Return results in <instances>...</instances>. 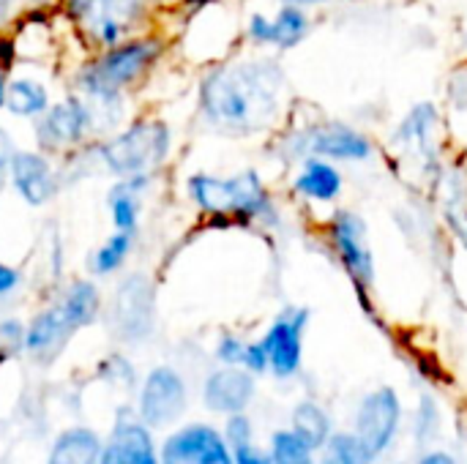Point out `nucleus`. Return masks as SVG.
I'll return each mask as SVG.
<instances>
[{
    "label": "nucleus",
    "instance_id": "1",
    "mask_svg": "<svg viewBox=\"0 0 467 464\" xmlns=\"http://www.w3.org/2000/svg\"><path fill=\"white\" fill-rule=\"evenodd\" d=\"M290 79L274 55H227L197 82L200 123L230 139L274 134L290 118Z\"/></svg>",
    "mask_w": 467,
    "mask_h": 464
},
{
    "label": "nucleus",
    "instance_id": "2",
    "mask_svg": "<svg viewBox=\"0 0 467 464\" xmlns=\"http://www.w3.org/2000/svg\"><path fill=\"white\" fill-rule=\"evenodd\" d=\"M170 52V36L159 27L134 33L115 46L88 52L71 71L68 85L90 101L101 137L120 129L131 115V96L153 77Z\"/></svg>",
    "mask_w": 467,
    "mask_h": 464
},
{
    "label": "nucleus",
    "instance_id": "3",
    "mask_svg": "<svg viewBox=\"0 0 467 464\" xmlns=\"http://www.w3.org/2000/svg\"><path fill=\"white\" fill-rule=\"evenodd\" d=\"M189 205L208 222L279 232L285 227V211L268 180L257 167H244L230 175L197 170L183 180Z\"/></svg>",
    "mask_w": 467,
    "mask_h": 464
},
{
    "label": "nucleus",
    "instance_id": "4",
    "mask_svg": "<svg viewBox=\"0 0 467 464\" xmlns=\"http://www.w3.org/2000/svg\"><path fill=\"white\" fill-rule=\"evenodd\" d=\"M268 156L285 170L296 167L309 156L328 159L342 167H367L380 159V145L367 129L350 120L326 115L296 120L290 115L285 126L271 134Z\"/></svg>",
    "mask_w": 467,
    "mask_h": 464
},
{
    "label": "nucleus",
    "instance_id": "5",
    "mask_svg": "<svg viewBox=\"0 0 467 464\" xmlns=\"http://www.w3.org/2000/svg\"><path fill=\"white\" fill-rule=\"evenodd\" d=\"M175 131L161 115H134L120 129L96 139V159L104 175L129 178L140 172L161 175L172 161Z\"/></svg>",
    "mask_w": 467,
    "mask_h": 464
},
{
    "label": "nucleus",
    "instance_id": "6",
    "mask_svg": "<svg viewBox=\"0 0 467 464\" xmlns=\"http://www.w3.org/2000/svg\"><path fill=\"white\" fill-rule=\"evenodd\" d=\"M389 145L397 161L416 167L419 186L430 191V186L438 180L441 170L449 161V137H446L443 109L430 98L416 101L394 123L389 134Z\"/></svg>",
    "mask_w": 467,
    "mask_h": 464
},
{
    "label": "nucleus",
    "instance_id": "7",
    "mask_svg": "<svg viewBox=\"0 0 467 464\" xmlns=\"http://www.w3.org/2000/svg\"><path fill=\"white\" fill-rule=\"evenodd\" d=\"M320 235H323V246L328 249V254L337 260V265L345 271L353 290L358 293V301L367 306V312H372L369 298L378 284V260H375L367 216L358 213L356 208L337 205L323 219Z\"/></svg>",
    "mask_w": 467,
    "mask_h": 464
},
{
    "label": "nucleus",
    "instance_id": "8",
    "mask_svg": "<svg viewBox=\"0 0 467 464\" xmlns=\"http://www.w3.org/2000/svg\"><path fill=\"white\" fill-rule=\"evenodd\" d=\"M30 126H33V148H38L52 159H63L101 137L96 109L90 107L88 98H82L74 90L55 98L47 107V112L36 118Z\"/></svg>",
    "mask_w": 467,
    "mask_h": 464
},
{
    "label": "nucleus",
    "instance_id": "9",
    "mask_svg": "<svg viewBox=\"0 0 467 464\" xmlns=\"http://www.w3.org/2000/svg\"><path fill=\"white\" fill-rule=\"evenodd\" d=\"M402 424L405 405L400 391L391 386H378L358 399L350 435L356 438L367 462L372 464L394 449L397 438L402 435Z\"/></svg>",
    "mask_w": 467,
    "mask_h": 464
},
{
    "label": "nucleus",
    "instance_id": "10",
    "mask_svg": "<svg viewBox=\"0 0 467 464\" xmlns=\"http://www.w3.org/2000/svg\"><path fill=\"white\" fill-rule=\"evenodd\" d=\"M107 323L120 342H145L156 325V284L145 273H126L107 306Z\"/></svg>",
    "mask_w": 467,
    "mask_h": 464
},
{
    "label": "nucleus",
    "instance_id": "11",
    "mask_svg": "<svg viewBox=\"0 0 467 464\" xmlns=\"http://www.w3.org/2000/svg\"><path fill=\"white\" fill-rule=\"evenodd\" d=\"M312 323L309 306H285L260 336L268 353V375L276 380H293L304 369V339Z\"/></svg>",
    "mask_w": 467,
    "mask_h": 464
},
{
    "label": "nucleus",
    "instance_id": "12",
    "mask_svg": "<svg viewBox=\"0 0 467 464\" xmlns=\"http://www.w3.org/2000/svg\"><path fill=\"white\" fill-rule=\"evenodd\" d=\"M189 405V388L183 375L175 366H153L140 383L137 397V418L153 432L172 427Z\"/></svg>",
    "mask_w": 467,
    "mask_h": 464
},
{
    "label": "nucleus",
    "instance_id": "13",
    "mask_svg": "<svg viewBox=\"0 0 467 464\" xmlns=\"http://www.w3.org/2000/svg\"><path fill=\"white\" fill-rule=\"evenodd\" d=\"M8 189L27 208L52 205L66 191L57 159L41 153L38 148H16L8 170Z\"/></svg>",
    "mask_w": 467,
    "mask_h": 464
},
{
    "label": "nucleus",
    "instance_id": "14",
    "mask_svg": "<svg viewBox=\"0 0 467 464\" xmlns=\"http://www.w3.org/2000/svg\"><path fill=\"white\" fill-rule=\"evenodd\" d=\"M348 189V175L345 167L328 159L309 156L290 167L287 175V191L296 202L306 208H328L334 211Z\"/></svg>",
    "mask_w": 467,
    "mask_h": 464
},
{
    "label": "nucleus",
    "instance_id": "15",
    "mask_svg": "<svg viewBox=\"0 0 467 464\" xmlns=\"http://www.w3.org/2000/svg\"><path fill=\"white\" fill-rule=\"evenodd\" d=\"M446 235L467 252V167L462 159L446 161L438 180L430 186Z\"/></svg>",
    "mask_w": 467,
    "mask_h": 464
},
{
    "label": "nucleus",
    "instance_id": "16",
    "mask_svg": "<svg viewBox=\"0 0 467 464\" xmlns=\"http://www.w3.org/2000/svg\"><path fill=\"white\" fill-rule=\"evenodd\" d=\"M257 397V377L244 366H216L202 380V405L219 416L246 413Z\"/></svg>",
    "mask_w": 467,
    "mask_h": 464
},
{
    "label": "nucleus",
    "instance_id": "17",
    "mask_svg": "<svg viewBox=\"0 0 467 464\" xmlns=\"http://www.w3.org/2000/svg\"><path fill=\"white\" fill-rule=\"evenodd\" d=\"M156 178L159 175H150V172H140V175H129V178H112L107 197H104L112 230L140 235L142 213H145V197L153 191Z\"/></svg>",
    "mask_w": 467,
    "mask_h": 464
},
{
    "label": "nucleus",
    "instance_id": "18",
    "mask_svg": "<svg viewBox=\"0 0 467 464\" xmlns=\"http://www.w3.org/2000/svg\"><path fill=\"white\" fill-rule=\"evenodd\" d=\"M99 464H161L150 429L131 416H120L101 449Z\"/></svg>",
    "mask_w": 467,
    "mask_h": 464
},
{
    "label": "nucleus",
    "instance_id": "19",
    "mask_svg": "<svg viewBox=\"0 0 467 464\" xmlns=\"http://www.w3.org/2000/svg\"><path fill=\"white\" fill-rule=\"evenodd\" d=\"M74 336L71 325L66 323L63 312L52 301L49 306L38 309L27 323H25V356H30L38 364H49L63 353L68 339Z\"/></svg>",
    "mask_w": 467,
    "mask_h": 464
},
{
    "label": "nucleus",
    "instance_id": "20",
    "mask_svg": "<svg viewBox=\"0 0 467 464\" xmlns=\"http://www.w3.org/2000/svg\"><path fill=\"white\" fill-rule=\"evenodd\" d=\"M55 304L63 312V317L74 334L96 325L104 314V293L99 287V279H93V276H79V279L66 282L60 287Z\"/></svg>",
    "mask_w": 467,
    "mask_h": 464
},
{
    "label": "nucleus",
    "instance_id": "21",
    "mask_svg": "<svg viewBox=\"0 0 467 464\" xmlns=\"http://www.w3.org/2000/svg\"><path fill=\"white\" fill-rule=\"evenodd\" d=\"M222 440V432L211 424H189L164 438L159 449L161 464H197L200 457Z\"/></svg>",
    "mask_w": 467,
    "mask_h": 464
},
{
    "label": "nucleus",
    "instance_id": "22",
    "mask_svg": "<svg viewBox=\"0 0 467 464\" xmlns=\"http://www.w3.org/2000/svg\"><path fill=\"white\" fill-rule=\"evenodd\" d=\"M55 101L49 82L33 74H11L8 82V98H5V115L14 120H27L33 123L47 112V107Z\"/></svg>",
    "mask_w": 467,
    "mask_h": 464
},
{
    "label": "nucleus",
    "instance_id": "23",
    "mask_svg": "<svg viewBox=\"0 0 467 464\" xmlns=\"http://www.w3.org/2000/svg\"><path fill=\"white\" fill-rule=\"evenodd\" d=\"M140 246V235L137 232H120L112 230L88 257V273L93 279H112L118 273L126 271L131 254Z\"/></svg>",
    "mask_w": 467,
    "mask_h": 464
},
{
    "label": "nucleus",
    "instance_id": "24",
    "mask_svg": "<svg viewBox=\"0 0 467 464\" xmlns=\"http://www.w3.org/2000/svg\"><path fill=\"white\" fill-rule=\"evenodd\" d=\"M101 449L104 443L90 427H68L52 440L47 464H99Z\"/></svg>",
    "mask_w": 467,
    "mask_h": 464
},
{
    "label": "nucleus",
    "instance_id": "25",
    "mask_svg": "<svg viewBox=\"0 0 467 464\" xmlns=\"http://www.w3.org/2000/svg\"><path fill=\"white\" fill-rule=\"evenodd\" d=\"M312 30H315L312 11L276 3V11L271 14V49L293 52L312 36Z\"/></svg>",
    "mask_w": 467,
    "mask_h": 464
},
{
    "label": "nucleus",
    "instance_id": "26",
    "mask_svg": "<svg viewBox=\"0 0 467 464\" xmlns=\"http://www.w3.org/2000/svg\"><path fill=\"white\" fill-rule=\"evenodd\" d=\"M290 429L306 443V446H312L317 454H320V449L334 438V421H331V413L320 405V402H315V399H304V402H298L296 407H293V413H290Z\"/></svg>",
    "mask_w": 467,
    "mask_h": 464
},
{
    "label": "nucleus",
    "instance_id": "27",
    "mask_svg": "<svg viewBox=\"0 0 467 464\" xmlns=\"http://www.w3.org/2000/svg\"><path fill=\"white\" fill-rule=\"evenodd\" d=\"M268 462L271 464H317V451L306 446L290 427L276 429L268 443Z\"/></svg>",
    "mask_w": 467,
    "mask_h": 464
},
{
    "label": "nucleus",
    "instance_id": "28",
    "mask_svg": "<svg viewBox=\"0 0 467 464\" xmlns=\"http://www.w3.org/2000/svg\"><path fill=\"white\" fill-rule=\"evenodd\" d=\"M441 424H443V413H441L438 399L432 394H421L419 405H416V413H413V440L427 449L430 443L438 440Z\"/></svg>",
    "mask_w": 467,
    "mask_h": 464
},
{
    "label": "nucleus",
    "instance_id": "29",
    "mask_svg": "<svg viewBox=\"0 0 467 464\" xmlns=\"http://www.w3.org/2000/svg\"><path fill=\"white\" fill-rule=\"evenodd\" d=\"M317 464H369L361 454L356 438L350 432H334V438L320 449Z\"/></svg>",
    "mask_w": 467,
    "mask_h": 464
},
{
    "label": "nucleus",
    "instance_id": "30",
    "mask_svg": "<svg viewBox=\"0 0 467 464\" xmlns=\"http://www.w3.org/2000/svg\"><path fill=\"white\" fill-rule=\"evenodd\" d=\"M222 438H224V443H227L233 451L246 449V446H254V427H252L249 416H246V413L227 416L224 429H222Z\"/></svg>",
    "mask_w": 467,
    "mask_h": 464
},
{
    "label": "nucleus",
    "instance_id": "31",
    "mask_svg": "<svg viewBox=\"0 0 467 464\" xmlns=\"http://www.w3.org/2000/svg\"><path fill=\"white\" fill-rule=\"evenodd\" d=\"M244 353H246V339L227 331L216 339V347H213V358L219 366H241L244 364Z\"/></svg>",
    "mask_w": 467,
    "mask_h": 464
},
{
    "label": "nucleus",
    "instance_id": "32",
    "mask_svg": "<svg viewBox=\"0 0 467 464\" xmlns=\"http://www.w3.org/2000/svg\"><path fill=\"white\" fill-rule=\"evenodd\" d=\"M25 350V323L19 317L0 320V356L8 361Z\"/></svg>",
    "mask_w": 467,
    "mask_h": 464
},
{
    "label": "nucleus",
    "instance_id": "33",
    "mask_svg": "<svg viewBox=\"0 0 467 464\" xmlns=\"http://www.w3.org/2000/svg\"><path fill=\"white\" fill-rule=\"evenodd\" d=\"M241 366H244L246 372H252L254 377L268 375V353H265V347H263L260 339L246 342V353H244V364H241Z\"/></svg>",
    "mask_w": 467,
    "mask_h": 464
},
{
    "label": "nucleus",
    "instance_id": "34",
    "mask_svg": "<svg viewBox=\"0 0 467 464\" xmlns=\"http://www.w3.org/2000/svg\"><path fill=\"white\" fill-rule=\"evenodd\" d=\"M16 142L11 137V131L5 126H0V194L8 189V170H11V159L16 153Z\"/></svg>",
    "mask_w": 467,
    "mask_h": 464
},
{
    "label": "nucleus",
    "instance_id": "35",
    "mask_svg": "<svg viewBox=\"0 0 467 464\" xmlns=\"http://www.w3.org/2000/svg\"><path fill=\"white\" fill-rule=\"evenodd\" d=\"M446 101L454 112H467V71H457L446 82Z\"/></svg>",
    "mask_w": 467,
    "mask_h": 464
},
{
    "label": "nucleus",
    "instance_id": "36",
    "mask_svg": "<svg viewBox=\"0 0 467 464\" xmlns=\"http://www.w3.org/2000/svg\"><path fill=\"white\" fill-rule=\"evenodd\" d=\"M60 3V11L66 14L68 25H79L88 14H93L99 5H104L107 0H57Z\"/></svg>",
    "mask_w": 467,
    "mask_h": 464
},
{
    "label": "nucleus",
    "instance_id": "37",
    "mask_svg": "<svg viewBox=\"0 0 467 464\" xmlns=\"http://www.w3.org/2000/svg\"><path fill=\"white\" fill-rule=\"evenodd\" d=\"M22 284H25L22 271H19L16 265L5 263V260H0V301L16 295V293L22 290Z\"/></svg>",
    "mask_w": 467,
    "mask_h": 464
},
{
    "label": "nucleus",
    "instance_id": "38",
    "mask_svg": "<svg viewBox=\"0 0 467 464\" xmlns=\"http://www.w3.org/2000/svg\"><path fill=\"white\" fill-rule=\"evenodd\" d=\"M197 464H235V454H233V449L224 443V438H222L216 446H211V449L200 457V462Z\"/></svg>",
    "mask_w": 467,
    "mask_h": 464
},
{
    "label": "nucleus",
    "instance_id": "39",
    "mask_svg": "<svg viewBox=\"0 0 467 464\" xmlns=\"http://www.w3.org/2000/svg\"><path fill=\"white\" fill-rule=\"evenodd\" d=\"M22 8H25L22 0H0V33L8 30L16 22V16L22 14Z\"/></svg>",
    "mask_w": 467,
    "mask_h": 464
},
{
    "label": "nucleus",
    "instance_id": "40",
    "mask_svg": "<svg viewBox=\"0 0 467 464\" xmlns=\"http://www.w3.org/2000/svg\"><path fill=\"white\" fill-rule=\"evenodd\" d=\"M233 454H235V464H271L268 462V454H265V451H257L254 446L238 449V451H233Z\"/></svg>",
    "mask_w": 467,
    "mask_h": 464
},
{
    "label": "nucleus",
    "instance_id": "41",
    "mask_svg": "<svg viewBox=\"0 0 467 464\" xmlns=\"http://www.w3.org/2000/svg\"><path fill=\"white\" fill-rule=\"evenodd\" d=\"M416 464H460V462H457V457H454L451 451L430 449V451H424V454L419 457V462Z\"/></svg>",
    "mask_w": 467,
    "mask_h": 464
},
{
    "label": "nucleus",
    "instance_id": "42",
    "mask_svg": "<svg viewBox=\"0 0 467 464\" xmlns=\"http://www.w3.org/2000/svg\"><path fill=\"white\" fill-rule=\"evenodd\" d=\"M213 3H224V0H181L178 3V11L186 19V16H192V14H197V11H202L205 5H213Z\"/></svg>",
    "mask_w": 467,
    "mask_h": 464
},
{
    "label": "nucleus",
    "instance_id": "43",
    "mask_svg": "<svg viewBox=\"0 0 467 464\" xmlns=\"http://www.w3.org/2000/svg\"><path fill=\"white\" fill-rule=\"evenodd\" d=\"M282 5H298L304 11H320V8H328L334 0H276Z\"/></svg>",
    "mask_w": 467,
    "mask_h": 464
},
{
    "label": "nucleus",
    "instance_id": "44",
    "mask_svg": "<svg viewBox=\"0 0 467 464\" xmlns=\"http://www.w3.org/2000/svg\"><path fill=\"white\" fill-rule=\"evenodd\" d=\"M8 82H11V68L0 63V112H5V98H8Z\"/></svg>",
    "mask_w": 467,
    "mask_h": 464
},
{
    "label": "nucleus",
    "instance_id": "45",
    "mask_svg": "<svg viewBox=\"0 0 467 464\" xmlns=\"http://www.w3.org/2000/svg\"><path fill=\"white\" fill-rule=\"evenodd\" d=\"M25 3V8H52L57 0H22Z\"/></svg>",
    "mask_w": 467,
    "mask_h": 464
},
{
    "label": "nucleus",
    "instance_id": "46",
    "mask_svg": "<svg viewBox=\"0 0 467 464\" xmlns=\"http://www.w3.org/2000/svg\"><path fill=\"white\" fill-rule=\"evenodd\" d=\"M460 41H462V46L467 49V16L462 19V25H460Z\"/></svg>",
    "mask_w": 467,
    "mask_h": 464
},
{
    "label": "nucleus",
    "instance_id": "47",
    "mask_svg": "<svg viewBox=\"0 0 467 464\" xmlns=\"http://www.w3.org/2000/svg\"><path fill=\"white\" fill-rule=\"evenodd\" d=\"M159 3H161V5H172V8H178V3H181V0H159Z\"/></svg>",
    "mask_w": 467,
    "mask_h": 464
},
{
    "label": "nucleus",
    "instance_id": "48",
    "mask_svg": "<svg viewBox=\"0 0 467 464\" xmlns=\"http://www.w3.org/2000/svg\"><path fill=\"white\" fill-rule=\"evenodd\" d=\"M3 361H5V358H3V356H0V364H3Z\"/></svg>",
    "mask_w": 467,
    "mask_h": 464
},
{
    "label": "nucleus",
    "instance_id": "49",
    "mask_svg": "<svg viewBox=\"0 0 467 464\" xmlns=\"http://www.w3.org/2000/svg\"><path fill=\"white\" fill-rule=\"evenodd\" d=\"M400 464H405V462H400Z\"/></svg>",
    "mask_w": 467,
    "mask_h": 464
}]
</instances>
